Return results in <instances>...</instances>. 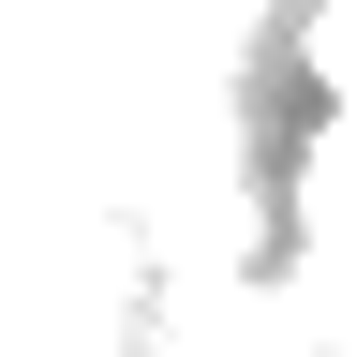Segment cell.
<instances>
[{
    "label": "cell",
    "mask_w": 357,
    "mask_h": 357,
    "mask_svg": "<svg viewBox=\"0 0 357 357\" xmlns=\"http://www.w3.org/2000/svg\"><path fill=\"white\" fill-rule=\"evenodd\" d=\"M298 75L328 89V105L357 119V0H312V30H298Z\"/></svg>",
    "instance_id": "obj_1"
}]
</instances>
